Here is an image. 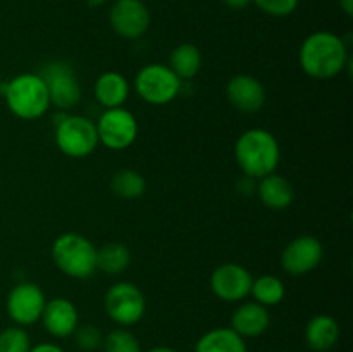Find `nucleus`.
<instances>
[{
	"mask_svg": "<svg viewBox=\"0 0 353 352\" xmlns=\"http://www.w3.org/2000/svg\"><path fill=\"white\" fill-rule=\"evenodd\" d=\"M252 3L272 17H286L295 12L299 7V0H254Z\"/></svg>",
	"mask_w": 353,
	"mask_h": 352,
	"instance_id": "nucleus-28",
	"label": "nucleus"
},
{
	"mask_svg": "<svg viewBox=\"0 0 353 352\" xmlns=\"http://www.w3.org/2000/svg\"><path fill=\"white\" fill-rule=\"evenodd\" d=\"M30 352H65L61 345L52 344V342H41V344L31 345Z\"/></svg>",
	"mask_w": 353,
	"mask_h": 352,
	"instance_id": "nucleus-29",
	"label": "nucleus"
},
{
	"mask_svg": "<svg viewBox=\"0 0 353 352\" xmlns=\"http://www.w3.org/2000/svg\"><path fill=\"white\" fill-rule=\"evenodd\" d=\"M226 97L234 109L245 114H254L264 107L265 88L255 76L236 75L228 81Z\"/></svg>",
	"mask_w": 353,
	"mask_h": 352,
	"instance_id": "nucleus-15",
	"label": "nucleus"
},
{
	"mask_svg": "<svg viewBox=\"0 0 353 352\" xmlns=\"http://www.w3.org/2000/svg\"><path fill=\"white\" fill-rule=\"evenodd\" d=\"M95 99L103 109L123 107L130 97V81L117 71H105L95 81Z\"/></svg>",
	"mask_w": 353,
	"mask_h": 352,
	"instance_id": "nucleus-18",
	"label": "nucleus"
},
{
	"mask_svg": "<svg viewBox=\"0 0 353 352\" xmlns=\"http://www.w3.org/2000/svg\"><path fill=\"white\" fill-rule=\"evenodd\" d=\"M99 144L110 150H124L131 147L138 137V121L133 113L124 107L105 109L95 123Z\"/></svg>",
	"mask_w": 353,
	"mask_h": 352,
	"instance_id": "nucleus-9",
	"label": "nucleus"
},
{
	"mask_svg": "<svg viewBox=\"0 0 353 352\" xmlns=\"http://www.w3.org/2000/svg\"><path fill=\"white\" fill-rule=\"evenodd\" d=\"M181 79L168 64H147L134 78V90L143 102L150 106H165L179 95Z\"/></svg>",
	"mask_w": 353,
	"mask_h": 352,
	"instance_id": "nucleus-7",
	"label": "nucleus"
},
{
	"mask_svg": "<svg viewBox=\"0 0 353 352\" xmlns=\"http://www.w3.org/2000/svg\"><path fill=\"white\" fill-rule=\"evenodd\" d=\"M324 247L319 238L302 235L290 242L281 254V268L292 276H303L312 273L321 264Z\"/></svg>",
	"mask_w": 353,
	"mask_h": 352,
	"instance_id": "nucleus-13",
	"label": "nucleus"
},
{
	"mask_svg": "<svg viewBox=\"0 0 353 352\" xmlns=\"http://www.w3.org/2000/svg\"><path fill=\"white\" fill-rule=\"evenodd\" d=\"M105 313L117 326L128 328L140 323L147 313V299L140 286L131 282H117L103 297Z\"/></svg>",
	"mask_w": 353,
	"mask_h": 352,
	"instance_id": "nucleus-6",
	"label": "nucleus"
},
{
	"mask_svg": "<svg viewBox=\"0 0 353 352\" xmlns=\"http://www.w3.org/2000/svg\"><path fill=\"white\" fill-rule=\"evenodd\" d=\"M250 295L254 297L255 302H259L264 307L278 306L285 300L286 289L285 283L272 275H262L254 278L250 289Z\"/></svg>",
	"mask_w": 353,
	"mask_h": 352,
	"instance_id": "nucleus-23",
	"label": "nucleus"
},
{
	"mask_svg": "<svg viewBox=\"0 0 353 352\" xmlns=\"http://www.w3.org/2000/svg\"><path fill=\"white\" fill-rule=\"evenodd\" d=\"M195 352H248L247 342L230 326L212 328L196 340Z\"/></svg>",
	"mask_w": 353,
	"mask_h": 352,
	"instance_id": "nucleus-20",
	"label": "nucleus"
},
{
	"mask_svg": "<svg viewBox=\"0 0 353 352\" xmlns=\"http://www.w3.org/2000/svg\"><path fill=\"white\" fill-rule=\"evenodd\" d=\"M103 337L105 335L95 324H78V328L72 333L76 347L83 352H95L102 349Z\"/></svg>",
	"mask_w": 353,
	"mask_h": 352,
	"instance_id": "nucleus-27",
	"label": "nucleus"
},
{
	"mask_svg": "<svg viewBox=\"0 0 353 352\" xmlns=\"http://www.w3.org/2000/svg\"><path fill=\"white\" fill-rule=\"evenodd\" d=\"M110 190L126 200L138 199L147 190V179L137 169H121L110 179Z\"/></svg>",
	"mask_w": 353,
	"mask_h": 352,
	"instance_id": "nucleus-24",
	"label": "nucleus"
},
{
	"mask_svg": "<svg viewBox=\"0 0 353 352\" xmlns=\"http://www.w3.org/2000/svg\"><path fill=\"white\" fill-rule=\"evenodd\" d=\"M38 75L45 81L50 97V106L59 110H69L81 100V85L74 69L64 61H52Z\"/></svg>",
	"mask_w": 353,
	"mask_h": 352,
	"instance_id": "nucleus-8",
	"label": "nucleus"
},
{
	"mask_svg": "<svg viewBox=\"0 0 353 352\" xmlns=\"http://www.w3.org/2000/svg\"><path fill=\"white\" fill-rule=\"evenodd\" d=\"M340 3V9L347 14L348 17L353 16V0H338Z\"/></svg>",
	"mask_w": 353,
	"mask_h": 352,
	"instance_id": "nucleus-31",
	"label": "nucleus"
},
{
	"mask_svg": "<svg viewBox=\"0 0 353 352\" xmlns=\"http://www.w3.org/2000/svg\"><path fill=\"white\" fill-rule=\"evenodd\" d=\"M234 159L245 176L261 179L278 169L281 161L279 141L264 128H250L238 137L234 144Z\"/></svg>",
	"mask_w": 353,
	"mask_h": 352,
	"instance_id": "nucleus-2",
	"label": "nucleus"
},
{
	"mask_svg": "<svg viewBox=\"0 0 353 352\" xmlns=\"http://www.w3.org/2000/svg\"><path fill=\"white\" fill-rule=\"evenodd\" d=\"M7 107L16 117L33 121L47 114L50 97L45 81L37 72H21L2 85Z\"/></svg>",
	"mask_w": 353,
	"mask_h": 352,
	"instance_id": "nucleus-3",
	"label": "nucleus"
},
{
	"mask_svg": "<svg viewBox=\"0 0 353 352\" xmlns=\"http://www.w3.org/2000/svg\"><path fill=\"white\" fill-rule=\"evenodd\" d=\"M147 352H179V351H176V349L169 347V345H155V347L148 349Z\"/></svg>",
	"mask_w": 353,
	"mask_h": 352,
	"instance_id": "nucleus-32",
	"label": "nucleus"
},
{
	"mask_svg": "<svg viewBox=\"0 0 353 352\" xmlns=\"http://www.w3.org/2000/svg\"><path fill=\"white\" fill-rule=\"evenodd\" d=\"M252 273L236 262H224L210 275V290L223 302H241L250 295Z\"/></svg>",
	"mask_w": 353,
	"mask_h": 352,
	"instance_id": "nucleus-11",
	"label": "nucleus"
},
{
	"mask_svg": "<svg viewBox=\"0 0 353 352\" xmlns=\"http://www.w3.org/2000/svg\"><path fill=\"white\" fill-rule=\"evenodd\" d=\"M40 321L47 333L55 338H68L72 337L74 330L79 324L78 307L74 302L65 297H55V299L47 300L41 313Z\"/></svg>",
	"mask_w": 353,
	"mask_h": 352,
	"instance_id": "nucleus-14",
	"label": "nucleus"
},
{
	"mask_svg": "<svg viewBox=\"0 0 353 352\" xmlns=\"http://www.w3.org/2000/svg\"><path fill=\"white\" fill-rule=\"evenodd\" d=\"M52 259L62 275L74 280H86L97 271V247L83 235L68 231L59 235L52 244Z\"/></svg>",
	"mask_w": 353,
	"mask_h": 352,
	"instance_id": "nucleus-4",
	"label": "nucleus"
},
{
	"mask_svg": "<svg viewBox=\"0 0 353 352\" xmlns=\"http://www.w3.org/2000/svg\"><path fill=\"white\" fill-rule=\"evenodd\" d=\"M340 340V324L330 314H316L305 324V344L314 352H327Z\"/></svg>",
	"mask_w": 353,
	"mask_h": 352,
	"instance_id": "nucleus-17",
	"label": "nucleus"
},
{
	"mask_svg": "<svg viewBox=\"0 0 353 352\" xmlns=\"http://www.w3.org/2000/svg\"><path fill=\"white\" fill-rule=\"evenodd\" d=\"M224 6L230 7V9H234V10H241L245 9V7L250 6L254 0H223Z\"/></svg>",
	"mask_w": 353,
	"mask_h": 352,
	"instance_id": "nucleus-30",
	"label": "nucleus"
},
{
	"mask_svg": "<svg viewBox=\"0 0 353 352\" xmlns=\"http://www.w3.org/2000/svg\"><path fill=\"white\" fill-rule=\"evenodd\" d=\"M255 190H257L261 202L272 211L286 209V207L292 206L293 199H295L293 185L278 173H271V175L259 179V185Z\"/></svg>",
	"mask_w": 353,
	"mask_h": 352,
	"instance_id": "nucleus-19",
	"label": "nucleus"
},
{
	"mask_svg": "<svg viewBox=\"0 0 353 352\" xmlns=\"http://www.w3.org/2000/svg\"><path fill=\"white\" fill-rule=\"evenodd\" d=\"M103 352H141V344L137 335L128 328H116L103 337Z\"/></svg>",
	"mask_w": 353,
	"mask_h": 352,
	"instance_id": "nucleus-25",
	"label": "nucleus"
},
{
	"mask_svg": "<svg viewBox=\"0 0 353 352\" xmlns=\"http://www.w3.org/2000/svg\"><path fill=\"white\" fill-rule=\"evenodd\" d=\"M55 144L59 150L68 157H88L99 145L95 123L79 114L62 116L55 123Z\"/></svg>",
	"mask_w": 353,
	"mask_h": 352,
	"instance_id": "nucleus-5",
	"label": "nucleus"
},
{
	"mask_svg": "<svg viewBox=\"0 0 353 352\" xmlns=\"http://www.w3.org/2000/svg\"><path fill=\"white\" fill-rule=\"evenodd\" d=\"M271 326V314L268 307L259 302H241L231 316V330L241 338H257Z\"/></svg>",
	"mask_w": 353,
	"mask_h": 352,
	"instance_id": "nucleus-16",
	"label": "nucleus"
},
{
	"mask_svg": "<svg viewBox=\"0 0 353 352\" xmlns=\"http://www.w3.org/2000/svg\"><path fill=\"white\" fill-rule=\"evenodd\" d=\"M169 68L179 79H192L202 69V52L193 43H181L172 48L169 55Z\"/></svg>",
	"mask_w": 353,
	"mask_h": 352,
	"instance_id": "nucleus-21",
	"label": "nucleus"
},
{
	"mask_svg": "<svg viewBox=\"0 0 353 352\" xmlns=\"http://www.w3.org/2000/svg\"><path fill=\"white\" fill-rule=\"evenodd\" d=\"M131 264V251L121 242H109L97 248V269L107 275H121Z\"/></svg>",
	"mask_w": 353,
	"mask_h": 352,
	"instance_id": "nucleus-22",
	"label": "nucleus"
},
{
	"mask_svg": "<svg viewBox=\"0 0 353 352\" xmlns=\"http://www.w3.org/2000/svg\"><path fill=\"white\" fill-rule=\"evenodd\" d=\"M47 304L45 293L37 283L23 282L12 286L6 300V309L10 320L17 326H30L40 321Z\"/></svg>",
	"mask_w": 353,
	"mask_h": 352,
	"instance_id": "nucleus-10",
	"label": "nucleus"
},
{
	"mask_svg": "<svg viewBox=\"0 0 353 352\" xmlns=\"http://www.w3.org/2000/svg\"><path fill=\"white\" fill-rule=\"evenodd\" d=\"M109 21L114 33L124 40H137L150 28V10L141 0H116Z\"/></svg>",
	"mask_w": 353,
	"mask_h": 352,
	"instance_id": "nucleus-12",
	"label": "nucleus"
},
{
	"mask_svg": "<svg viewBox=\"0 0 353 352\" xmlns=\"http://www.w3.org/2000/svg\"><path fill=\"white\" fill-rule=\"evenodd\" d=\"M299 61L303 72L314 79H331L347 68L348 47L333 31L310 33L300 45Z\"/></svg>",
	"mask_w": 353,
	"mask_h": 352,
	"instance_id": "nucleus-1",
	"label": "nucleus"
},
{
	"mask_svg": "<svg viewBox=\"0 0 353 352\" xmlns=\"http://www.w3.org/2000/svg\"><path fill=\"white\" fill-rule=\"evenodd\" d=\"M31 340L23 326L3 328L0 331V352H30Z\"/></svg>",
	"mask_w": 353,
	"mask_h": 352,
	"instance_id": "nucleus-26",
	"label": "nucleus"
}]
</instances>
